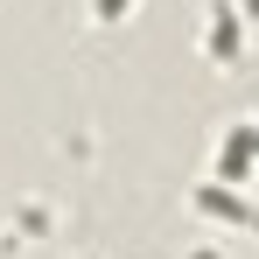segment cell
<instances>
[{
    "mask_svg": "<svg viewBox=\"0 0 259 259\" xmlns=\"http://www.w3.org/2000/svg\"><path fill=\"white\" fill-rule=\"evenodd\" d=\"M126 7H133V0H91V14H98V21H126Z\"/></svg>",
    "mask_w": 259,
    "mask_h": 259,
    "instance_id": "cell-3",
    "label": "cell"
},
{
    "mask_svg": "<svg viewBox=\"0 0 259 259\" xmlns=\"http://www.w3.org/2000/svg\"><path fill=\"white\" fill-rule=\"evenodd\" d=\"M196 203H203V210H217V217H238V224H259V217L245 210V203H238V196H231V189H203V196H196Z\"/></svg>",
    "mask_w": 259,
    "mask_h": 259,
    "instance_id": "cell-2",
    "label": "cell"
},
{
    "mask_svg": "<svg viewBox=\"0 0 259 259\" xmlns=\"http://www.w3.org/2000/svg\"><path fill=\"white\" fill-rule=\"evenodd\" d=\"M252 161H259V126H231V140H224V161H217V168H224V182H238Z\"/></svg>",
    "mask_w": 259,
    "mask_h": 259,
    "instance_id": "cell-1",
    "label": "cell"
}]
</instances>
